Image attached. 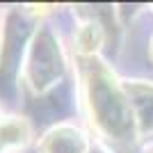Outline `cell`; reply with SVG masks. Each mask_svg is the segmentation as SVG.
Segmentation results:
<instances>
[{
    "instance_id": "obj_1",
    "label": "cell",
    "mask_w": 153,
    "mask_h": 153,
    "mask_svg": "<svg viewBox=\"0 0 153 153\" xmlns=\"http://www.w3.org/2000/svg\"><path fill=\"white\" fill-rule=\"evenodd\" d=\"M21 144H25V126L19 119L0 123V151H12Z\"/></svg>"
}]
</instances>
